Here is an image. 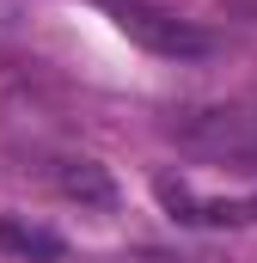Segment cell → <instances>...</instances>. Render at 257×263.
Wrapping results in <instances>:
<instances>
[{
	"label": "cell",
	"instance_id": "6da1fadb",
	"mask_svg": "<svg viewBox=\"0 0 257 263\" xmlns=\"http://www.w3.org/2000/svg\"><path fill=\"white\" fill-rule=\"evenodd\" d=\"M166 135L184 147V153H202V159H227V165H251L257 172V110H239V104H214V110H178Z\"/></svg>",
	"mask_w": 257,
	"mask_h": 263
},
{
	"label": "cell",
	"instance_id": "7a4b0ae2",
	"mask_svg": "<svg viewBox=\"0 0 257 263\" xmlns=\"http://www.w3.org/2000/svg\"><path fill=\"white\" fill-rule=\"evenodd\" d=\"M111 18L128 43H141L147 55H166V62H202L214 55V31H202L190 18L166 12V6H147V0H111Z\"/></svg>",
	"mask_w": 257,
	"mask_h": 263
},
{
	"label": "cell",
	"instance_id": "3957f363",
	"mask_svg": "<svg viewBox=\"0 0 257 263\" xmlns=\"http://www.w3.org/2000/svg\"><path fill=\"white\" fill-rule=\"evenodd\" d=\"M153 196L184 227H251L257 220V190L251 196H196L184 178H153Z\"/></svg>",
	"mask_w": 257,
	"mask_h": 263
},
{
	"label": "cell",
	"instance_id": "277c9868",
	"mask_svg": "<svg viewBox=\"0 0 257 263\" xmlns=\"http://www.w3.org/2000/svg\"><path fill=\"white\" fill-rule=\"evenodd\" d=\"M0 251L6 257H19V263H62L67 257V245L49 233V227H31V220H0Z\"/></svg>",
	"mask_w": 257,
	"mask_h": 263
},
{
	"label": "cell",
	"instance_id": "5b68a950",
	"mask_svg": "<svg viewBox=\"0 0 257 263\" xmlns=\"http://www.w3.org/2000/svg\"><path fill=\"white\" fill-rule=\"evenodd\" d=\"M56 184H62V196L92 202V208H111V202H117V184H111V172H104L98 159H67Z\"/></svg>",
	"mask_w": 257,
	"mask_h": 263
},
{
	"label": "cell",
	"instance_id": "8992f818",
	"mask_svg": "<svg viewBox=\"0 0 257 263\" xmlns=\"http://www.w3.org/2000/svg\"><path fill=\"white\" fill-rule=\"evenodd\" d=\"M123 263H221L214 251H159V245H147V251H135Z\"/></svg>",
	"mask_w": 257,
	"mask_h": 263
}]
</instances>
